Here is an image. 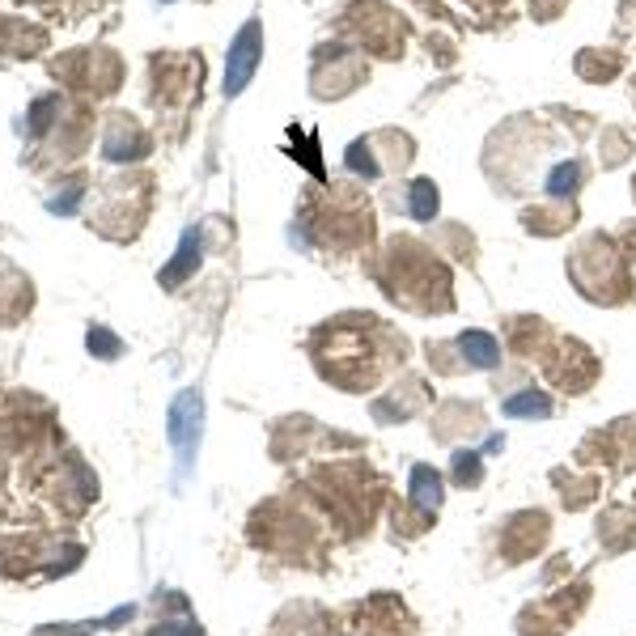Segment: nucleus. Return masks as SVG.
<instances>
[{"label":"nucleus","instance_id":"7ed1b4c3","mask_svg":"<svg viewBox=\"0 0 636 636\" xmlns=\"http://www.w3.org/2000/svg\"><path fill=\"white\" fill-rule=\"evenodd\" d=\"M569 276L577 280V293L603 306H620L636 293V276L628 272V251L607 234H590L569 259Z\"/></svg>","mask_w":636,"mask_h":636},{"label":"nucleus","instance_id":"393cba45","mask_svg":"<svg viewBox=\"0 0 636 636\" xmlns=\"http://www.w3.org/2000/svg\"><path fill=\"white\" fill-rule=\"evenodd\" d=\"M149 636H204V632H200V624L183 620V624H162V628H157V632H149Z\"/></svg>","mask_w":636,"mask_h":636},{"label":"nucleus","instance_id":"6e6552de","mask_svg":"<svg viewBox=\"0 0 636 636\" xmlns=\"http://www.w3.org/2000/svg\"><path fill=\"white\" fill-rule=\"evenodd\" d=\"M259 60H263V26L246 22L238 30L234 47H229V60H225V94H242L246 85H251Z\"/></svg>","mask_w":636,"mask_h":636},{"label":"nucleus","instance_id":"aec40b11","mask_svg":"<svg viewBox=\"0 0 636 636\" xmlns=\"http://www.w3.org/2000/svg\"><path fill=\"white\" fill-rule=\"evenodd\" d=\"M620 68H624L620 51H581V56H577L581 81H611L615 73H620Z\"/></svg>","mask_w":636,"mask_h":636},{"label":"nucleus","instance_id":"20e7f679","mask_svg":"<svg viewBox=\"0 0 636 636\" xmlns=\"http://www.w3.org/2000/svg\"><path fill=\"white\" fill-rule=\"evenodd\" d=\"M590 603V586H560L556 594L539 598L518 615V632L522 636H564L573 628V620Z\"/></svg>","mask_w":636,"mask_h":636},{"label":"nucleus","instance_id":"f3484780","mask_svg":"<svg viewBox=\"0 0 636 636\" xmlns=\"http://www.w3.org/2000/svg\"><path fill=\"white\" fill-rule=\"evenodd\" d=\"M581 183H586V162L581 157H569V162H560V166H552L547 170V191L552 196H560V200H569V196H577L581 191Z\"/></svg>","mask_w":636,"mask_h":636},{"label":"nucleus","instance_id":"b1692460","mask_svg":"<svg viewBox=\"0 0 636 636\" xmlns=\"http://www.w3.org/2000/svg\"><path fill=\"white\" fill-rule=\"evenodd\" d=\"M90 348H102L98 357H115V352H119V340H115L111 331H102V327H98V331H90Z\"/></svg>","mask_w":636,"mask_h":636},{"label":"nucleus","instance_id":"a211bd4d","mask_svg":"<svg viewBox=\"0 0 636 636\" xmlns=\"http://www.w3.org/2000/svg\"><path fill=\"white\" fill-rule=\"evenodd\" d=\"M196 268H200V234L191 229V234L183 238V246H179V255H174V263L162 272V285H166V289H179Z\"/></svg>","mask_w":636,"mask_h":636},{"label":"nucleus","instance_id":"9b49d317","mask_svg":"<svg viewBox=\"0 0 636 636\" xmlns=\"http://www.w3.org/2000/svg\"><path fill=\"white\" fill-rule=\"evenodd\" d=\"M598 543H603L611 556L628 552V547L636 543V509H628V505H611L607 514L598 518Z\"/></svg>","mask_w":636,"mask_h":636},{"label":"nucleus","instance_id":"4be33fe9","mask_svg":"<svg viewBox=\"0 0 636 636\" xmlns=\"http://www.w3.org/2000/svg\"><path fill=\"white\" fill-rule=\"evenodd\" d=\"M552 480L560 484V501L569 509H586L598 497V480H564V471H556Z\"/></svg>","mask_w":636,"mask_h":636},{"label":"nucleus","instance_id":"9d476101","mask_svg":"<svg viewBox=\"0 0 636 636\" xmlns=\"http://www.w3.org/2000/svg\"><path fill=\"white\" fill-rule=\"evenodd\" d=\"M170 441H174V450H179L183 458V467H187V458L191 450H196V437H200V395H179L174 399V408H170Z\"/></svg>","mask_w":636,"mask_h":636},{"label":"nucleus","instance_id":"0eeeda50","mask_svg":"<svg viewBox=\"0 0 636 636\" xmlns=\"http://www.w3.org/2000/svg\"><path fill=\"white\" fill-rule=\"evenodd\" d=\"M547 535H552V518H547L543 509H522V514L505 518L501 522V535H497L501 564H522L530 556H539Z\"/></svg>","mask_w":636,"mask_h":636},{"label":"nucleus","instance_id":"6ab92c4d","mask_svg":"<svg viewBox=\"0 0 636 636\" xmlns=\"http://www.w3.org/2000/svg\"><path fill=\"white\" fill-rule=\"evenodd\" d=\"M505 416H514V420H547L552 416V399H547L539 386H522L518 395H509L505 399Z\"/></svg>","mask_w":636,"mask_h":636},{"label":"nucleus","instance_id":"412c9836","mask_svg":"<svg viewBox=\"0 0 636 636\" xmlns=\"http://www.w3.org/2000/svg\"><path fill=\"white\" fill-rule=\"evenodd\" d=\"M450 480L458 488H480L484 484V454L480 450H458L450 463Z\"/></svg>","mask_w":636,"mask_h":636},{"label":"nucleus","instance_id":"cd10ccee","mask_svg":"<svg viewBox=\"0 0 636 636\" xmlns=\"http://www.w3.org/2000/svg\"><path fill=\"white\" fill-rule=\"evenodd\" d=\"M632 196H636V183H632Z\"/></svg>","mask_w":636,"mask_h":636},{"label":"nucleus","instance_id":"2eb2a0df","mask_svg":"<svg viewBox=\"0 0 636 636\" xmlns=\"http://www.w3.org/2000/svg\"><path fill=\"white\" fill-rule=\"evenodd\" d=\"M145 145H149V140L140 136L136 123H128L123 115L111 123V132H106V157H115V162H123V157H136V153H145Z\"/></svg>","mask_w":636,"mask_h":636},{"label":"nucleus","instance_id":"a878e982","mask_svg":"<svg viewBox=\"0 0 636 636\" xmlns=\"http://www.w3.org/2000/svg\"><path fill=\"white\" fill-rule=\"evenodd\" d=\"M560 9H564V0H530V13H535L539 22H552Z\"/></svg>","mask_w":636,"mask_h":636},{"label":"nucleus","instance_id":"f257e3e1","mask_svg":"<svg viewBox=\"0 0 636 636\" xmlns=\"http://www.w3.org/2000/svg\"><path fill=\"white\" fill-rule=\"evenodd\" d=\"M403 357L408 340L378 314H340L314 335V361L323 378L340 382V391H374L382 374L403 365Z\"/></svg>","mask_w":636,"mask_h":636},{"label":"nucleus","instance_id":"423d86ee","mask_svg":"<svg viewBox=\"0 0 636 636\" xmlns=\"http://www.w3.org/2000/svg\"><path fill=\"white\" fill-rule=\"evenodd\" d=\"M543 369L564 395H586L598 378V357L581 340H560L556 335L552 348L543 352Z\"/></svg>","mask_w":636,"mask_h":636},{"label":"nucleus","instance_id":"dca6fc26","mask_svg":"<svg viewBox=\"0 0 636 636\" xmlns=\"http://www.w3.org/2000/svg\"><path fill=\"white\" fill-rule=\"evenodd\" d=\"M437 204H441V196H437L433 179H412L408 187H403V208H408L412 221H433Z\"/></svg>","mask_w":636,"mask_h":636},{"label":"nucleus","instance_id":"4468645a","mask_svg":"<svg viewBox=\"0 0 636 636\" xmlns=\"http://www.w3.org/2000/svg\"><path fill=\"white\" fill-rule=\"evenodd\" d=\"M441 497H446V492H441V475H437L429 463H416V467H412V492H408V501L420 505V509H429V514H437Z\"/></svg>","mask_w":636,"mask_h":636},{"label":"nucleus","instance_id":"5701e85b","mask_svg":"<svg viewBox=\"0 0 636 636\" xmlns=\"http://www.w3.org/2000/svg\"><path fill=\"white\" fill-rule=\"evenodd\" d=\"M607 157H603V166H620L624 157H628V136L620 128H607Z\"/></svg>","mask_w":636,"mask_h":636},{"label":"nucleus","instance_id":"ddd939ff","mask_svg":"<svg viewBox=\"0 0 636 636\" xmlns=\"http://www.w3.org/2000/svg\"><path fill=\"white\" fill-rule=\"evenodd\" d=\"M577 221V208L573 204H556V208H526L522 212V225L530 234H543V238H556L564 229H573Z\"/></svg>","mask_w":636,"mask_h":636},{"label":"nucleus","instance_id":"f03ea898","mask_svg":"<svg viewBox=\"0 0 636 636\" xmlns=\"http://www.w3.org/2000/svg\"><path fill=\"white\" fill-rule=\"evenodd\" d=\"M382 289L391 302L416 314H437V310H454V293H450V272L429 246H420L412 238H395L386 251V268L378 272Z\"/></svg>","mask_w":636,"mask_h":636},{"label":"nucleus","instance_id":"1a4fd4ad","mask_svg":"<svg viewBox=\"0 0 636 636\" xmlns=\"http://www.w3.org/2000/svg\"><path fill=\"white\" fill-rule=\"evenodd\" d=\"M424 403H429V386H424L420 378H403V382H395L391 391H386V395L374 403V420H382V424H399L403 416L420 412Z\"/></svg>","mask_w":636,"mask_h":636},{"label":"nucleus","instance_id":"39448f33","mask_svg":"<svg viewBox=\"0 0 636 636\" xmlns=\"http://www.w3.org/2000/svg\"><path fill=\"white\" fill-rule=\"evenodd\" d=\"M429 365L437 374H471V369H497L501 365V344L488 331H463L458 340L429 344Z\"/></svg>","mask_w":636,"mask_h":636},{"label":"nucleus","instance_id":"f8f14e48","mask_svg":"<svg viewBox=\"0 0 636 636\" xmlns=\"http://www.w3.org/2000/svg\"><path fill=\"white\" fill-rule=\"evenodd\" d=\"M437 420H446V424H433V433L441 441H454L458 433H480L484 429V412L475 408V403H463V399H450L446 408L437 412Z\"/></svg>","mask_w":636,"mask_h":636},{"label":"nucleus","instance_id":"bb28decb","mask_svg":"<svg viewBox=\"0 0 636 636\" xmlns=\"http://www.w3.org/2000/svg\"><path fill=\"white\" fill-rule=\"evenodd\" d=\"M624 22L636 26V0H624Z\"/></svg>","mask_w":636,"mask_h":636}]
</instances>
